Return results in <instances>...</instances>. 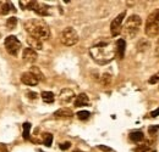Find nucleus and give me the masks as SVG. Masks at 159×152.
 <instances>
[{
    "label": "nucleus",
    "mask_w": 159,
    "mask_h": 152,
    "mask_svg": "<svg viewBox=\"0 0 159 152\" xmlns=\"http://www.w3.org/2000/svg\"><path fill=\"white\" fill-rule=\"evenodd\" d=\"M89 55L94 60V62L100 66L108 65L116 57L115 43L108 38L98 39L89 49Z\"/></svg>",
    "instance_id": "f257e3e1"
},
{
    "label": "nucleus",
    "mask_w": 159,
    "mask_h": 152,
    "mask_svg": "<svg viewBox=\"0 0 159 152\" xmlns=\"http://www.w3.org/2000/svg\"><path fill=\"white\" fill-rule=\"evenodd\" d=\"M23 27L27 31L28 36L39 39L42 41L49 39V37H50V28H49V26L43 19H28V21L25 22Z\"/></svg>",
    "instance_id": "f03ea898"
},
{
    "label": "nucleus",
    "mask_w": 159,
    "mask_h": 152,
    "mask_svg": "<svg viewBox=\"0 0 159 152\" xmlns=\"http://www.w3.org/2000/svg\"><path fill=\"white\" fill-rule=\"evenodd\" d=\"M141 26H142V19L139 15H131L125 21V23L121 28V34L126 39L135 38L139 34Z\"/></svg>",
    "instance_id": "7ed1b4c3"
},
{
    "label": "nucleus",
    "mask_w": 159,
    "mask_h": 152,
    "mask_svg": "<svg viewBox=\"0 0 159 152\" xmlns=\"http://www.w3.org/2000/svg\"><path fill=\"white\" fill-rule=\"evenodd\" d=\"M21 9L22 10H31V11H34L38 16H49L52 12H50V7L47 5V4H43L39 1H33V0H30V1H19Z\"/></svg>",
    "instance_id": "20e7f679"
},
{
    "label": "nucleus",
    "mask_w": 159,
    "mask_h": 152,
    "mask_svg": "<svg viewBox=\"0 0 159 152\" xmlns=\"http://www.w3.org/2000/svg\"><path fill=\"white\" fill-rule=\"evenodd\" d=\"M79 34L75 28L72 27H66L61 31L60 33V41L65 46H74L79 43Z\"/></svg>",
    "instance_id": "39448f33"
},
{
    "label": "nucleus",
    "mask_w": 159,
    "mask_h": 152,
    "mask_svg": "<svg viewBox=\"0 0 159 152\" xmlns=\"http://www.w3.org/2000/svg\"><path fill=\"white\" fill-rule=\"evenodd\" d=\"M4 45H5V49L6 51L12 55V56H17L19 51L21 49V41L16 38L15 36H9L5 38V41H4Z\"/></svg>",
    "instance_id": "423d86ee"
},
{
    "label": "nucleus",
    "mask_w": 159,
    "mask_h": 152,
    "mask_svg": "<svg viewBox=\"0 0 159 152\" xmlns=\"http://www.w3.org/2000/svg\"><path fill=\"white\" fill-rule=\"evenodd\" d=\"M125 17H126V11H122L111 21V23H110V32H111L113 37H116V36H119L120 33H121L122 22H124Z\"/></svg>",
    "instance_id": "0eeeda50"
},
{
    "label": "nucleus",
    "mask_w": 159,
    "mask_h": 152,
    "mask_svg": "<svg viewBox=\"0 0 159 152\" xmlns=\"http://www.w3.org/2000/svg\"><path fill=\"white\" fill-rule=\"evenodd\" d=\"M75 97L76 96H75V93H74L72 89L64 88V89H61L58 99H59V102L61 105H69V103L72 102V100H75Z\"/></svg>",
    "instance_id": "6e6552de"
},
{
    "label": "nucleus",
    "mask_w": 159,
    "mask_h": 152,
    "mask_svg": "<svg viewBox=\"0 0 159 152\" xmlns=\"http://www.w3.org/2000/svg\"><path fill=\"white\" fill-rule=\"evenodd\" d=\"M22 58L25 62H28V63H33L37 58H38V54L36 50L31 49V48H27L22 51Z\"/></svg>",
    "instance_id": "1a4fd4ad"
},
{
    "label": "nucleus",
    "mask_w": 159,
    "mask_h": 152,
    "mask_svg": "<svg viewBox=\"0 0 159 152\" xmlns=\"http://www.w3.org/2000/svg\"><path fill=\"white\" fill-rule=\"evenodd\" d=\"M21 82H22L23 84L28 85V87H34V85H37V84L39 83V82L34 78V76H33L32 73H30V72H25V73L21 74Z\"/></svg>",
    "instance_id": "9d476101"
},
{
    "label": "nucleus",
    "mask_w": 159,
    "mask_h": 152,
    "mask_svg": "<svg viewBox=\"0 0 159 152\" xmlns=\"http://www.w3.org/2000/svg\"><path fill=\"white\" fill-rule=\"evenodd\" d=\"M54 117L58 119H69V118L74 117V112H72V110H70L67 107H62L54 112Z\"/></svg>",
    "instance_id": "9b49d317"
},
{
    "label": "nucleus",
    "mask_w": 159,
    "mask_h": 152,
    "mask_svg": "<svg viewBox=\"0 0 159 152\" xmlns=\"http://www.w3.org/2000/svg\"><path fill=\"white\" fill-rule=\"evenodd\" d=\"M11 11L16 12V9L11 4V1H0V15H7Z\"/></svg>",
    "instance_id": "f8f14e48"
},
{
    "label": "nucleus",
    "mask_w": 159,
    "mask_h": 152,
    "mask_svg": "<svg viewBox=\"0 0 159 152\" xmlns=\"http://www.w3.org/2000/svg\"><path fill=\"white\" fill-rule=\"evenodd\" d=\"M153 144H154L153 140L142 141L139 146L135 149V152H152L154 150V149H153Z\"/></svg>",
    "instance_id": "ddd939ff"
},
{
    "label": "nucleus",
    "mask_w": 159,
    "mask_h": 152,
    "mask_svg": "<svg viewBox=\"0 0 159 152\" xmlns=\"http://www.w3.org/2000/svg\"><path fill=\"white\" fill-rule=\"evenodd\" d=\"M27 44L30 45V48L31 49H33V50H40L42 48H43V41L39 40V39L34 38V37H31V36H28L27 37Z\"/></svg>",
    "instance_id": "4468645a"
},
{
    "label": "nucleus",
    "mask_w": 159,
    "mask_h": 152,
    "mask_svg": "<svg viewBox=\"0 0 159 152\" xmlns=\"http://www.w3.org/2000/svg\"><path fill=\"white\" fill-rule=\"evenodd\" d=\"M87 105H89V99L84 93H81L75 97V106L76 107H83Z\"/></svg>",
    "instance_id": "2eb2a0df"
},
{
    "label": "nucleus",
    "mask_w": 159,
    "mask_h": 152,
    "mask_svg": "<svg viewBox=\"0 0 159 152\" xmlns=\"http://www.w3.org/2000/svg\"><path fill=\"white\" fill-rule=\"evenodd\" d=\"M115 48H116V56L119 58H124L125 55V49H126V41L124 39H119L115 41Z\"/></svg>",
    "instance_id": "dca6fc26"
},
{
    "label": "nucleus",
    "mask_w": 159,
    "mask_h": 152,
    "mask_svg": "<svg viewBox=\"0 0 159 152\" xmlns=\"http://www.w3.org/2000/svg\"><path fill=\"white\" fill-rule=\"evenodd\" d=\"M146 23H147V24H153V26L159 27V9H156L154 11H152V12L149 14V16L147 17Z\"/></svg>",
    "instance_id": "f3484780"
},
{
    "label": "nucleus",
    "mask_w": 159,
    "mask_h": 152,
    "mask_svg": "<svg viewBox=\"0 0 159 152\" xmlns=\"http://www.w3.org/2000/svg\"><path fill=\"white\" fill-rule=\"evenodd\" d=\"M129 137L131 141H134L136 144H141L142 141H144V134L142 132H132V133H130Z\"/></svg>",
    "instance_id": "a211bd4d"
},
{
    "label": "nucleus",
    "mask_w": 159,
    "mask_h": 152,
    "mask_svg": "<svg viewBox=\"0 0 159 152\" xmlns=\"http://www.w3.org/2000/svg\"><path fill=\"white\" fill-rule=\"evenodd\" d=\"M149 46H151V43L147 39H141L139 41H137V44H136V49L139 50V53L147 51L149 49Z\"/></svg>",
    "instance_id": "6ab92c4d"
},
{
    "label": "nucleus",
    "mask_w": 159,
    "mask_h": 152,
    "mask_svg": "<svg viewBox=\"0 0 159 152\" xmlns=\"http://www.w3.org/2000/svg\"><path fill=\"white\" fill-rule=\"evenodd\" d=\"M30 73H32V74L34 76V78H36L38 82H42V80H44V79H45L44 74L42 73V71H40L37 66H32V67L30 68Z\"/></svg>",
    "instance_id": "aec40b11"
},
{
    "label": "nucleus",
    "mask_w": 159,
    "mask_h": 152,
    "mask_svg": "<svg viewBox=\"0 0 159 152\" xmlns=\"http://www.w3.org/2000/svg\"><path fill=\"white\" fill-rule=\"evenodd\" d=\"M40 96H42L43 101L47 102V103H53L54 100H55V96H54V94H53L52 91H43V93L40 94Z\"/></svg>",
    "instance_id": "412c9836"
},
{
    "label": "nucleus",
    "mask_w": 159,
    "mask_h": 152,
    "mask_svg": "<svg viewBox=\"0 0 159 152\" xmlns=\"http://www.w3.org/2000/svg\"><path fill=\"white\" fill-rule=\"evenodd\" d=\"M42 142L47 146V147H50L52 146V142H53V135L50 133H44L43 136H42Z\"/></svg>",
    "instance_id": "4be33fe9"
},
{
    "label": "nucleus",
    "mask_w": 159,
    "mask_h": 152,
    "mask_svg": "<svg viewBox=\"0 0 159 152\" xmlns=\"http://www.w3.org/2000/svg\"><path fill=\"white\" fill-rule=\"evenodd\" d=\"M31 123H28V122H26V123H23V133H22V136H23V139L25 140H30V133H31Z\"/></svg>",
    "instance_id": "5701e85b"
},
{
    "label": "nucleus",
    "mask_w": 159,
    "mask_h": 152,
    "mask_svg": "<svg viewBox=\"0 0 159 152\" xmlns=\"http://www.w3.org/2000/svg\"><path fill=\"white\" fill-rule=\"evenodd\" d=\"M5 26H6L7 29H14V28L17 26V19H16V17H10V19H7Z\"/></svg>",
    "instance_id": "b1692460"
},
{
    "label": "nucleus",
    "mask_w": 159,
    "mask_h": 152,
    "mask_svg": "<svg viewBox=\"0 0 159 152\" xmlns=\"http://www.w3.org/2000/svg\"><path fill=\"white\" fill-rule=\"evenodd\" d=\"M111 80H113V77L110 76L109 73H104V74L102 76V84H103L104 87H109V85L111 84Z\"/></svg>",
    "instance_id": "393cba45"
},
{
    "label": "nucleus",
    "mask_w": 159,
    "mask_h": 152,
    "mask_svg": "<svg viewBox=\"0 0 159 152\" xmlns=\"http://www.w3.org/2000/svg\"><path fill=\"white\" fill-rule=\"evenodd\" d=\"M89 116H91V113L88 111H79L77 112V117L81 120H87L89 118Z\"/></svg>",
    "instance_id": "a878e982"
},
{
    "label": "nucleus",
    "mask_w": 159,
    "mask_h": 152,
    "mask_svg": "<svg viewBox=\"0 0 159 152\" xmlns=\"http://www.w3.org/2000/svg\"><path fill=\"white\" fill-rule=\"evenodd\" d=\"M59 147L61 149V150H69L70 147H71V142H69V141H66V142H62V144H60Z\"/></svg>",
    "instance_id": "bb28decb"
},
{
    "label": "nucleus",
    "mask_w": 159,
    "mask_h": 152,
    "mask_svg": "<svg viewBox=\"0 0 159 152\" xmlns=\"http://www.w3.org/2000/svg\"><path fill=\"white\" fill-rule=\"evenodd\" d=\"M158 129H159V125H151L149 129H148V133L151 134V135H154V134L158 132Z\"/></svg>",
    "instance_id": "cd10ccee"
},
{
    "label": "nucleus",
    "mask_w": 159,
    "mask_h": 152,
    "mask_svg": "<svg viewBox=\"0 0 159 152\" xmlns=\"http://www.w3.org/2000/svg\"><path fill=\"white\" fill-rule=\"evenodd\" d=\"M159 82V77L156 74V76H153L151 79H149V84H156V83H158Z\"/></svg>",
    "instance_id": "c85d7f7f"
},
{
    "label": "nucleus",
    "mask_w": 159,
    "mask_h": 152,
    "mask_svg": "<svg viewBox=\"0 0 159 152\" xmlns=\"http://www.w3.org/2000/svg\"><path fill=\"white\" fill-rule=\"evenodd\" d=\"M0 152H7V146L5 144L0 142Z\"/></svg>",
    "instance_id": "c756f323"
},
{
    "label": "nucleus",
    "mask_w": 159,
    "mask_h": 152,
    "mask_svg": "<svg viewBox=\"0 0 159 152\" xmlns=\"http://www.w3.org/2000/svg\"><path fill=\"white\" fill-rule=\"evenodd\" d=\"M27 96H28V97H30V99H32V100H34V99H37V94H36V93H28V94H27Z\"/></svg>",
    "instance_id": "7c9ffc66"
},
{
    "label": "nucleus",
    "mask_w": 159,
    "mask_h": 152,
    "mask_svg": "<svg viewBox=\"0 0 159 152\" xmlns=\"http://www.w3.org/2000/svg\"><path fill=\"white\" fill-rule=\"evenodd\" d=\"M151 116H152V117H157V116H159V107L156 110V111H153V112L151 113Z\"/></svg>",
    "instance_id": "2f4dec72"
},
{
    "label": "nucleus",
    "mask_w": 159,
    "mask_h": 152,
    "mask_svg": "<svg viewBox=\"0 0 159 152\" xmlns=\"http://www.w3.org/2000/svg\"><path fill=\"white\" fill-rule=\"evenodd\" d=\"M99 149L102 151H110V147H108V146H99Z\"/></svg>",
    "instance_id": "473e14b6"
},
{
    "label": "nucleus",
    "mask_w": 159,
    "mask_h": 152,
    "mask_svg": "<svg viewBox=\"0 0 159 152\" xmlns=\"http://www.w3.org/2000/svg\"><path fill=\"white\" fill-rule=\"evenodd\" d=\"M156 56L159 58V45H157V48H156Z\"/></svg>",
    "instance_id": "72a5a7b5"
},
{
    "label": "nucleus",
    "mask_w": 159,
    "mask_h": 152,
    "mask_svg": "<svg viewBox=\"0 0 159 152\" xmlns=\"http://www.w3.org/2000/svg\"><path fill=\"white\" fill-rule=\"evenodd\" d=\"M157 45H159V37H158V41H157Z\"/></svg>",
    "instance_id": "f704fd0d"
},
{
    "label": "nucleus",
    "mask_w": 159,
    "mask_h": 152,
    "mask_svg": "<svg viewBox=\"0 0 159 152\" xmlns=\"http://www.w3.org/2000/svg\"><path fill=\"white\" fill-rule=\"evenodd\" d=\"M152 152H156V150H153V151H152Z\"/></svg>",
    "instance_id": "c9c22d12"
},
{
    "label": "nucleus",
    "mask_w": 159,
    "mask_h": 152,
    "mask_svg": "<svg viewBox=\"0 0 159 152\" xmlns=\"http://www.w3.org/2000/svg\"><path fill=\"white\" fill-rule=\"evenodd\" d=\"M40 152H43V151H40Z\"/></svg>",
    "instance_id": "e433bc0d"
}]
</instances>
